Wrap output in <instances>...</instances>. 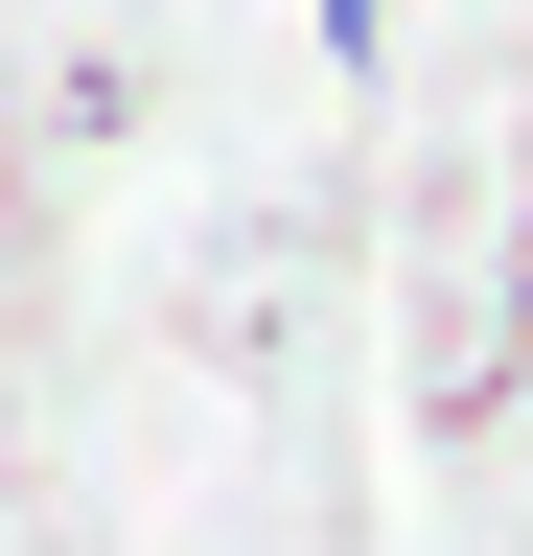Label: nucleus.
<instances>
[]
</instances>
